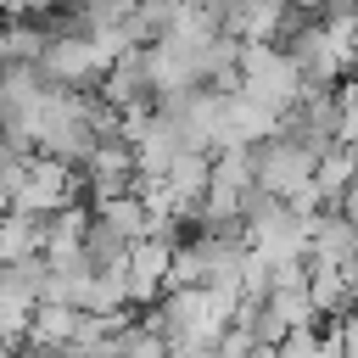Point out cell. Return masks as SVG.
Wrapping results in <instances>:
<instances>
[{
  "label": "cell",
  "instance_id": "1",
  "mask_svg": "<svg viewBox=\"0 0 358 358\" xmlns=\"http://www.w3.org/2000/svg\"><path fill=\"white\" fill-rule=\"evenodd\" d=\"M241 90L257 95V101H268V106H280V112H291L308 84H302L296 56L280 39H246L241 45Z\"/></svg>",
  "mask_w": 358,
  "mask_h": 358
},
{
  "label": "cell",
  "instance_id": "2",
  "mask_svg": "<svg viewBox=\"0 0 358 358\" xmlns=\"http://www.w3.org/2000/svg\"><path fill=\"white\" fill-rule=\"evenodd\" d=\"M39 62L50 73V84H73V90H95L101 73H106V56H101L95 34H73V28L50 34V45H45Z\"/></svg>",
  "mask_w": 358,
  "mask_h": 358
},
{
  "label": "cell",
  "instance_id": "3",
  "mask_svg": "<svg viewBox=\"0 0 358 358\" xmlns=\"http://www.w3.org/2000/svg\"><path fill=\"white\" fill-rule=\"evenodd\" d=\"M313 168H319V151L302 145L296 134H274V140L257 145V179H263L274 196H296V190L313 179Z\"/></svg>",
  "mask_w": 358,
  "mask_h": 358
},
{
  "label": "cell",
  "instance_id": "4",
  "mask_svg": "<svg viewBox=\"0 0 358 358\" xmlns=\"http://www.w3.org/2000/svg\"><path fill=\"white\" fill-rule=\"evenodd\" d=\"M173 246H179V241H168V235H140V241H129V285H134V308H151V302L162 296Z\"/></svg>",
  "mask_w": 358,
  "mask_h": 358
},
{
  "label": "cell",
  "instance_id": "5",
  "mask_svg": "<svg viewBox=\"0 0 358 358\" xmlns=\"http://www.w3.org/2000/svg\"><path fill=\"white\" fill-rule=\"evenodd\" d=\"M308 285H313V308L330 319V313H347L358 308V268L352 263H324V257H308Z\"/></svg>",
  "mask_w": 358,
  "mask_h": 358
},
{
  "label": "cell",
  "instance_id": "6",
  "mask_svg": "<svg viewBox=\"0 0 358 358\" xmlns=\"http://www.w3.org/2000/svg\"><path fill=\"white\" fill-rule=\"evenodd\" d=\"M308 257L352 263V268H358V213H347V207L313 213V252H308Z\"/></svg>",
  "mask_w": 358,
  "mask_h": 358
},
{
  "label": "cell",
  "instance_id": "7",
  "mask_svg": "<svg viewBox=\"0 0 358 358\" xmlns=\"http://www.w3.org/2000/svg\"><path fill=\"white\" fill-rule=\"evenodd\" d=\"M78 319H84V308L39 296V308H34V330H28V347H67L73 330H78Z\"/></svg>",
  "mask_w": 358,
  "mask_h": 358
},
{
  "label": "cell",
  "instance_id": "8",
  "mask_svg": "<svg viewBox=\"0 0 358 358\" xmlns=\"http://www.w3.org/2000/svg\"><path fill=\"white\" fill-rule=\"evenodd\" d=\"M112 229H123L129 241H140V235H151V207H145V196L140 190H117V196H106V201H90Z\"/></svg>",
  "mask_w": 358,
  "mask_h": 358
},
{
  "label": "cell",
  "instance_id": "9",
  "mask_svg": "<svg viewBox=\"0 0 358 358\" xmlns=\"http://www.w3.org/2000/svg\"><path fill=\"white\" fill-rule=\"evenodd\" d=\"M34 296L0 285V347H28V330H34Z\"/></svg>",
  "mask_w": 358,
  "mask_h": 358
},
{
  "label": "cell",
  "instance_id": "10",
  "mask_svg": "<svg viewBox=\"0 0 358 358\" xmlns=\"http://www.w3.org/2000/svg\"><path fill=\"white\" fill-rule=\"evenodd\" d=\"M84 252H90V263L101 268V263H123L129 257V235L123 229H112L101 213L90 218V229H84Z\"/></svg>",
  "mask_w": 358,
  "mask_h": 358
},
{
  "label": "cell",
  "instance_id": "11",
  "mask_svg": "<svg viewBox=\"0 0 358 358\" xmlns=\"http://www.w3.org/2000/svg\"><path fill=\"white\" fill-rule=\"evenodd\" d=\"M274 352H291V358H313V352H324L319 319H308V324H291V330L280 336V347H274Z\"/></svg>",
  "mask_w": 358,
  "mask_h": 358
},
{
  "label": "cell",
  "instance_id": "12",
  "mask_svg": "<svg viewBox=\"0 0 358 358\" xmlns=\"http://www.w3.org/2000/svg\"><path fill=\"white\" fill-rule=\"evenodd\" d=\"M285 6H296V11H308V17H319V11H324V0H285Z\"/></svg>",
  "mask_w": 358,
  "mask_h": 358
},
{
  "label": "cell",
  "instance_id": "13",
  "mask_svg": "<svg viewBox=\"0 0 358 358\" xmlns=\"http://www.w3.org/2000/svg\"><path fill=\"white\" fill-rule=\"evenodd\" d=\"M0 22H11V0H0Z\"/></svg>",
  "mask_w": 358,
  "mask_h": 358
}]
</instances>
